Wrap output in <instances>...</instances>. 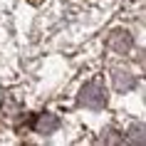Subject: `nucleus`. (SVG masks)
Wrapping results in <instances>:
<instances>
[{
  "instance_id": "f257e3e1",
  "label": "nucleus",
  "mask_w": 146,
  "mask_h": 146,
  "mask_svg": "<svg viewBox=\"0 0 146 146\" xmlns=\"http://www.w3.org/2000/svg\"><path fill=\"white\" fill-rule=\"evenodd\" d=\"M77 104L82 107H104L107 104V94H104V87L99 82H87L82 89H79V97H77Z\"/></svg>"
},
{
  "instance_id": "f03ea898",
  "label": "nucleus",
  "mask_w": 146,
  "mask_h": 146,
  "mask_svg": "<svg viewBox=\"0 0 146 146\" xmlns=\"http://www.w3.org/2000/svg\"><path fill=\"white\" fill-rule=\"evenodd\" d=\"M109 47L116 50L119 54H126L131 50V35H129V32H124V30L111 32V37H109Z\"/></svg>"
},
{
  "instance_id": "7ed1b4c3",
  "label": "nucleus",
  "mask_w": 146,
  "mask_h": 146,
  "mask_svg": "<svg viewBox=\"0 0 146 146\" xmlns=\"http://www.w3.org/2000/svg\"><path fill=\"white\" fill-rule=\"evenodd\" d=\"M111 79H114V87L119 89V92L134 87V77H131L129 72H124V69H114V72H111Z\"/></svg>"
},
{
  "instance_id": "20e7f679",
  "label": "nucleus",
  "mask_w": 146,
  "mask_h": 146,
  "mask_svg": "<svg viewBox=\"0 0 146 146\" xmlns=\"http://www.w3.org/2000/svg\"><path fill=\"white\" fill-rule=\"evenodd\" d=\"M35 129L40 131V134H52L54 129H57V116L54 114H42L35 121Z\"/></svg>"
},
{
  "instance_id": "39448f33",
  "label": "nucleus",
  "mask_w": 146,
  "mask_h": 146,
  "mask_svg": "<svg viewBox=\"0 0 146 146\" xmlns=\"http://www.w3.org/2000/svg\"><path fill=\"white\" fill-rule=\"evenodd\" d=\"M30 3H42V0H30Z\"/></svg>"
}]
</instances>
